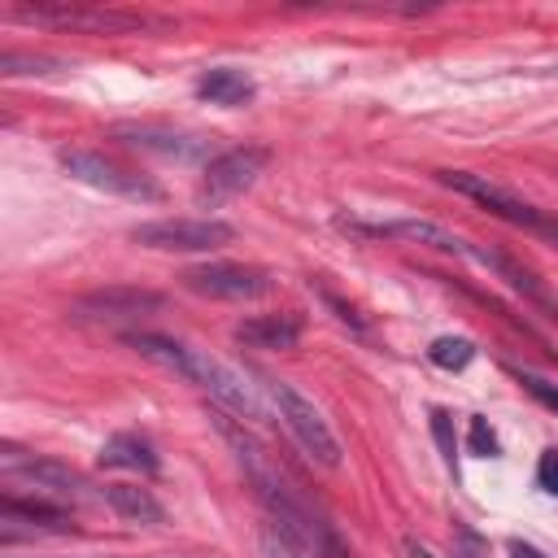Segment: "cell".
<instances>
[{
  "instance_id": "cell-1",
  "label": "cell",
  "mask_w": 558,
  "mask_h": 558,
  "mask_svg": "<svg viewBox=\"0 0 558 558\" xmlns=\"http://www.w3.org/2000/svg\"><path fill=\"white\" fill-rule=\"evenodd\" d=\"M270 405H275V414H279V423L292 432V440L318 462V466H327V471H336L340 466V440H336V432L327 427V418H323V410L314 405V401H305L292 384H283V379H270Z\"/></svg>"
},
{
  "instance_id": "cell-2",
  "label": "cell",
  "mask_w": 558,
  "mask_h": 558,
  "mask_svg": "<svg viewBox=\"0 0 558 558\" xmlns=\"http://www.w3.org/2000/svg\"><path fill=\"white\" fill-rule=\"evenodd\" d=\"M183 379L201 384V388L218 401V410H231V414H240L244 423H262V418H266V401H262L257 384H248L244 371H235L231 362H222V357H214V353H205V349H192Z\"/></svg>"
},
{
  "instance_id": "cell-3",
  "label": "cell",
  "mask_w": 558,
  "mask_h": 558,
  "mask_svg": "<svg viewBox=\"0 0 558 558\" xmlns=\"http://www.w3.org/2000/svg\"><path fill=\"white\" fill-rule=\"evenodd\" d=\"M131 240L161 253H214L235 240V227L222 218H153V222H140Z\"/></svg>"
},
{
  "instance_id": "cell-4",
  "label": "cell",
  "mask_w": 558,
  "mask_h": 558,
  "mask_svg": "<svg viewBox=\"0 0 558 558\" xmlns=\"http://www.w3.org/2000/svg\"><path fill=\"white\" fill-rule=\"evenodd\" d=\"M57 161L65 166L70 179L96 187V192H109V196H126V201H161V187L118 161H109L105 153H92V148H61Z\"/></svg>"
},
{
  "instance_id": "cell-5",
  "label": "cell",
  "mask_w": 558,
  "mask_h": 558,
  "mask_svg": "<svg viewBox=\"0 0 558 558\" xmlns=\"http://www.w3.org/2000/svg\"><path fill=\"white\" fill-rule=\"evenodd\" d=\"M166 305L161 292L153 288H131V283H109V288H96V292H83L70 301V318L74 323H100V327H113V323H140L144 314H157Z\"/></svg>"
},
{
  "instance_id": "cell-6",
  "label": "cell",
  "mask_w": 558,
  "mask_h": 558,
  "mask_svg": "<svg viewBox=\"0 0 558 558\" xmlns=\"http://www.w3.org/2000/svg\"><path fill=\"white\" fill-rule=\"evenodd\" d=\"M440 183L445 187H453V192H462V196H471L475 205H484L488 214H497V218H506V222H514V227H527V231H549V222L554 218H545L536 205H527L523 196H514L510 187H501V183H493V179H484V174H471V170H440Z\"/></svg>"
},
{
  "instance_id": "cell-7",
  "label": "cell",
  "mask_w": 558,
  "mask_h": 558,
  "mask_svg": "<svg viewBox=\"0 0 558 558\" xmlns=\"http://www.w3.org/2000/svg\"><path fill=\"white\" fill-rule=\"evenodd\" d=\"M13 17L26 22H44V26H70V31H87V35H131L153 26L140 13H118V9H92V4H17Z\"/></svg>"
},
{
  "instance_id": "cell-8",
  "label": "cell",
  "mask_w": 558,
  "mask_h": 558,
  "mask_svg": "<svg viewBox=\"0 0 558 558\" xmlns=\"http://www.w3.org/2000/svg\"><path fill=\"white\" fill-rule=\"evenodd\" d=\"M183 283L201 296H218V301H253L266 296L275 288L266 266H248V262H201L192 270H183Z\"/></svg>"
},
{
  "instance_id": "cell-9",
  "label": "cell",
  "mask_w": 558,
  "mask_h": 558,
  "mask_svg": "<svg viewBox=\"0 0 558 558\" xmlns=\"http://www.w3.org/2000/svg\"><path fill=\"white\" fill-rule=\"evenodd\" d=\"M0 471H4L9 480H26V484H35L39 493L61 497V501H78L83 488H87V480H83L74 466H65V462H57V458L22 453L17 445H4V449H0Z\"/></svg>"
},
{
  "instance_id": "cell-10",
  "label": "cell",
  "mask_w": 558,
  "mask_h": 558,
  "mask_svg": "<svg viewBox=\"0 0 558 558\" xmlns=\"http://www.w3.org/2000/svg\"><path fill=\"white\" fill-rule=\"evenodd\" d=\"M266 161H270V148H262V144H240V148L209 157L205 179H201V201H222V196L253 187V179L266 170Z\"/></svg>"
},
{
  "instance_id": "cell-11",
  "label": "cell",
  "mask_w": 558,
  "mask_h": 558,
  "mask_svg": "<svg viewBox=\"0 0 558 558\" xmlns=\"http://www.w3.org/2000/svg\"><path fill=\"white\" fill-rule=\"evenodd\" d=\"M466 257H475V262H480V266H488L497 279H506L523 301H532L536 310H545L549 318H558V296H554V292H549V288H545V283H541L523 262H514L510 253H497V248H471V244H466Z\"/></svg>"
},
{
  "instance_id": "cell-12",
  "label": "cell",
  "mask_w": 558,
  "mask_h": 558,
  "mask_svg": "<svg viewBox=\"0 0 558 558\" xmlns=\"http://www.w3.org/2000/svg\"><path fill=\"white\" fill-rule=\"evenodd\" d=\"M353 231H366V235H379V240H410V244H427V248H440V253H466V240H458L453 231H445L440 222H427V218H388V222H344Z\"/></svg>"
},
{
  "instance_id": "cell-13",
  "label": "cell",
  "mask_w": 558,
  "mask_h": 558,
  "mask_svg": "<svg viewBox=\"0 0 558 558\" xmlns=\"http://www.w3.org/2000/svg\"><path fill=\"white\" fill-rule=\"evenodd\" d=\"M235 344L244 349H296L301 340V318L296 314H253L235 323Z\"/></svg>"
},
{
  "instance_id": "cell-14",
  "label": "cell",
  "mask_w": 558,
  "mask_h": 558,
  "mask_svg": "<svg viewBox=\"0 0 558 558\" xmlns=\"http://www.w3.org/2000/svg\"><path fill=\"white\" fill-rule=\"evenodd\" d=\"M0 527H4V541H13L17 527H26V532H65L70 519H65V510H57L48 501H22V497L4 493V501H0Z\"/></svg>"
},
{
  "instance_id": "cell-15",
  "label": "cell",
  "mask_w": 558,
  "mask_h": 558,
  "mask_svg": "<svg viewBox=\"0 0 558 558\" xmlns=\"http://www.w3.org/2000/svg\"><path fill=\"white\" fill-rule=\"evenodd\" d=\"M100 466L153 475V471L161 466V458H157V449H153L148 436H140V432H113V436L100 445Z\"/></svg>"
},
{
  "instance_id": "cell-16",
  "label": "cell",
  "mask_w": 558,
  "mask_h": 558,
  "mask_svg": "<svg viewBox=\"0 0 558 558\" xmlns=\"http://www.w3.org/2000/svg\"><path fill=\"white\" fill-rule=\"evenodd\" d=\"M196 96L209 100V105H244V100L257 96V83L235 65H214L196 78Z\"/></svg>"
},
{
  "instance_id": "cell-17",
  "label": "cell",
  "mask_w": 558,
  "mask_h": 558,
  "mask_svg": "<svg viewBox=\"0 0 558 558\" xmlns=\"http://www.w3.org/2000/svg\"><path fill=\"white\" fill-rule=\"evenodd\" d=\"M100 501H105L118 519H126V523H161V519H166L161 501H157L148 488H140V484H105V488H100Z\"/></svg>"
},
{
  "instance_id": "cell-18",
  "label": "cell",
  "mask_w": 558,
  "mask_h": 558,
  "mask_svg": "<svg viewBox=\"0 0 558 558\" xmlns=\"http://www.w3.org/2000/svg\"><path fill=\"white\" fill-rule=\"evenodd\" d=\"M118 135H126V144H135L144 153H161V157H179V161H192L205 153V140L170 135V131H153V126H122Z\"/></svg>"
},
{
  "instance_id": "cell-19",
  "label": "cell",
  "mask_w": 558,
  "mask_h": 558,
  "mask_svg": "<svg viewBox=\"0 0 558 558\" xmlns=\"http://www.w3.org/2000/svg\"><path fill=\"white\" fill-rule=\"evenodd\" d=\"M427 357H432V366H440V371H462V366L475 357V344H471L466 336H436V340L427 344Z\"/></svg>"
},
{
  "instance_id": "cell-20",
  "label": "cell",
  "mask_w": 558,
  "mask_h": 558,
  "mask_svg": "<svg viewBox=\"0 0 558 558\" xmlns=\"http://www.w3.org/2000/svg\"><path fill=\"white\" fill-rule=\"evenodd\" d=\"M57 70H65V61L61 57H44V52H4L0 57V74L4 78H17V74H57Z\"/></svg>"
},
{
  "instance_id": "cell-21",
  "label": "cell",
  "mask_w": 558,
  "mask_h": 558,
  "mask_svg": "<svg viewBox=\"0 0 558 558\" xmlns=\"http://www.w3.org/2000/svg\"><path fill=\"white\" fill-rule=\"evenodd\" d=\"M432 436H436V445H440V458L453 466V458H458V436H453V418H449L445 405H432Z\"/></svg>"
},
{
  "instance_id": "cell-22",
  "label": "cell",
  "mask_w": 558,
  "mask_h": 558,
  "mask_svg": "<svg viewBox=\"0 0 558 558\" xmlns=\"http://www.w3.org/2000/svg\"><path fill=\"white\" fill-rule=\"evenodd\" d=\"M257 545H262V558H305V554H301V545H296L283 527H266Z\"/></svg>"
},
{
  "instance_id": "cell-23",
  "label": "cell",
  "mask_w": 558,
  "mask_h": 558,
  "mask_svg": "<svg viewBox=\"0 0 558 558\" xmlns=\"http://www.w3.org/2000/svg\"><path fill=\"white\" fill-rule=\"evenodd\" d=\"M466 445H471V453H475V458H497V453H501V445H497V436H493V427H488V423H484L480 414L471 418V432H466Z\"/></svg>"
},
{
  "instance_id": "cell-24",
  "label": "cell",
  "mask_w": 558,
  "mask_h": 558,
  "mask_svg": "<svg viewBox=\"0 0 558 558\" xmlns=\"http://www.w3.org/2000/svg\"><path fill=\"white\" fill-rule=\"evenodd\" d=\"M519 384L545 405V410H554L558 414V384H549V379H541V375H532V371H519Z\"/></svg>"
},
{
  "instance_id": "cell-25",
  "label": "cell",
  "mask_w": 558,
  "mask_h": 558,
  "mask_svg": "<svg viewBox=\"0 0 558 558\" xmlns=\"http://www.w3.org/2000/svg\"><path fill=\"white\" fill-rule=\"evenodd\" d=\"M536 484L558 497V449H545V453H541V462H536Z\"/></svg>"
},
{
  "instance_id": "cell-26",
  "label": "cell",
  "mask_w": 558,
  "mask_h": 558,
  "mask_svg": "<svg viewBox=\"0 0 558 558\" xmlns=\"http://www.w3.org/2000/svg\"><path fill=\"white\" fill-rule=\"evenodd\" d=\"M401 549H405V558H440V554H432L427 545H418L414 536H405V541H401Z\"/></svg>"
},
{
  "instance_id": "cell-27",
  "label": "cell",
  "mask_w": 558,
  "mask_h": 558,
  "mask_svg": "<svg viewBox=\"0 0 558 558\" xmlns=\"http://www.w3.org/2000/svg\"><path fill=\"white\" fill-rule=\"evenodd\" d=\"M510 558H549V554H541V549L527 545V541H510Z\"/></svg>"
},
{
  "instance_id": "cell-28",
  "label": "cell",
  "mask_w": 558,
  "mask_h": 558,
  "mask_svg": "<svg viewBox=\"0 0 558 558\" xmlns=\"http://www.w3.org/2000/svg\"><path fill=\"white\" fill-rule=\"evenodd\" d=\"M545 235H554V240H558V222H549V231H545Z\"/></svg>"
}]
</instances>
